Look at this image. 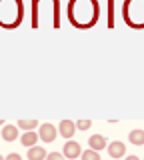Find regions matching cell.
<instances>
[{
    "instance_id": "cell-1",
    "label": "cell",
    "mask_w": 144,
    "mask_h": 160,
    "mask_svg": "<svg viewBox=\"0 0 144 160\" xmlns=\"http://www.w3.org/2000/svg\"><path fill=\"white\" fill-rule=\"evenodd\" d=\"M80 154H82L80 144H78L76 140H66V144H64V148H62V156L68 158V160H74V158H80Z\"/></svg>"
},
{
    "instance_id": "cell-2",
    "label": "cell",
    "mask_w": 144,
    "mask_h": 160,
    "mask_svg": "<svg viewBox=\"0 0 144 160\" xmlns=\"http://www.w3.org/2000/svg\"><path fill=\"white\" fill-rule=\"evenodd\" d=\"M38 138L42 140V142H46V144H50L56 140V126L54 124H42L40 126V132H38Z\"/></svg>"
},
{
    "instance_id": "cell-3",
    "label": "cell",
    "mask_w": 144,
    "mask_h": 160,
    "mask_svg": "<svg viewBox=\"0 0 144 160\" xmlns=\"http://www.w3.org/2000/svg\"><path fill=\"white\" fill-rule=\"evenodd\" d=\"M106 150H108V156H110V158H122V156H126V146H124V142H120V140L110 142L106 146Z\"/></svg>"
},
{
    "instance_id": "cell-4",
    "label": "cell",
    "mask_w": 144,
    "mask_h": 160,
    "mask_svg": "<svg viewBox=\"0 0 144 160\" xmlns=\"http://www.w3.org/2000/svg\"><path fill=\"white\" fill-rule=\"evenodd\" d=\"M58 132L66 140H72V134L76 132V124H74L72 120H62V122L58 124Z\"/></svg>"
},
{
    "instance_id": "cell-5",
    "label": "cell",
    "mask_w": 144,
    "mask_h": 160,
    "mask_svg": "<svg viewBox=\"0 0 144 160\" xmlns=\"http://www.w3.org/2000/svg\"><path fill=\"white\" fill-rule=\"evenodd\" d=\"M88 144H90V150H96V152H100V150H104L108 146L106 138H104L102 134H92L90 140H88Z\"/></svg>"
},
{
    "instance_id": "cell-6",
    "label": "cell",
    "mask_w": 144,
    "mask_h": 160,
    "mask_svg": "<svg viewBox=\"0 0 144 160\" xmlns=\"http://www.w3.org/2000/svg\"><path fill=\"white\" fill-rule=\"evenodd\" d=\"M2 138L6 140V142H14V140L18 138V128L12 126V124H4L2 126Z\"/></svg>"
},
{
    "instance_id": "cell-7",
    "label": "cell",
    "mask_w": 144,
    "mask_h": 160,
    "mask_svg": "<svg viewBox=\"0 0 144 160\" xmlns=\"http://www.w3.org/2000/svg\"><path fill=\"white\" fill-rule=\"evenodd\" d=\"M20 142H22V146H26V148L36 146V142H38V132H34V130H30V132H24L22 136H20Z\"/></svg>"
},
{
    "instance_id": "cell-8",
    "label": "cell",
    "mask_w": 144,
    "mask_h": 160,
    "mask_svg": "<svg viewBox=\"0 0 144 160\" xmlns=\"http://www.w3.org/2000/svg\"><path fill=\"white\" fill-rule=\"evenodd\" d=\"M46 150H44L42 146H32V148H28V154H26V158L28 160H46Z\"/></svg>"
},
{
    "instance_id": "cell-9",
    "label": "cell",
    "mask_w": 144,
    "mask_h": 160,
    "mask_svg": "<svg viewBox=\"0 0 144 160\" xmlns=\"http://www.w3.org/2000/svg\"><path fill=\"white\" fill-rule=\"evenodd\" d=\"M128 140H130L134 146H144V130H140V128L132 130V132L128 134Z\"/></svg>"
},
{
    "instance_id": "cell-10",
    "label": "cell",
    "mask_w": 144,
    "mask_h": 160,
    "mask_svg": "<svg viewBox=\"0 0 144 160\" xmlns=\"http://www.w3.org/2000/svg\"><path fill=\"white\" fill-rule=\"evenodd\" d=\"M38 126V120H18V124H16V128H22L24 132H30V130H34Z\"/></svg>"
},
{
    "instance_id": "cell-11",
    "label": "cell",
    "mask_w": 144,
    "mask_h": 160,
    "mask_svg": "<svg viewBox=\"0 0 144 160\" xmlns=\"http://www.w3.org/2000/svg\"><path fill=\"white\" fill-rule=\"evenodd\" d=\"M80 158H82V160H100V154H98L96 150H90V148H86V150H82Z\"/></svg>"
},
{
    "instance_id": "cell-12",
    "label": "cell",
    "mask_w": 144,
    "mask_h": 160,
    "mask_svg": "<svg viewBox=\"0 0 144 160\" xmlns=\"http://www.w3.org/2000/svg\"><path fill=\"white\" fill-rule=\"evenodd\" d=\"M74 124H76V130H88V128H90L92 126V122H90V120H78V122H74Z\"/></svg>"
},
{
    "instance_id": "cell-13",
    "label": "cell",
    "mask_w": 144,
    "mask_h": 160,
    "mask_svg": "<svg viewBox=\"0 0 144 160\" xmlns=\"http://www.w3.org/2000/svg\"><path fill=\"white\" fill-rule=\"evenodd\" d=\"M46 160H64V156H62V152H50V154H46Z\"/></svg>"
},
{
    "instance_id": "cell-14",
    "label": "cell",
    "mask_w": 144,
    "mask_h": 160,
    "mask_svg": "<svg viewBox=\"0 0 144 160\" xmlns=\"http://www.w3.org/2000/svg\"><path fill=\"white\" fill-rule=\"evenodd\" d=\"M4 160H22V156H20L18 152H10V154H8V156L4 158Z\"/></svg>"
},
{
    "instance_id": "cell-15",
    "label": "cell",
    "mask_w": 144,
    "mask_h": 160,
    "mask_svg": "<svg viewBox=\"0 0 144 160\" xmlns=\"http://www.w3.org/2000/svg\"><path fill=\"white\" fill-rule=\"evenodd\" d=\"M124 160H140V158L134 156V154H130V156H124Z\"/></svg>"
},
{
    "instance_id": "cell-16",
    "label": "cell",
    "mask_w": 144,
    "mask_h": 160,
    "mask_svg": "<svg viewBox=\"0 0 144 160\" xmlns=\"http://www.w3.org/2000/svg\"><path fill=\"white\" fill-rule=\"evenodd\" d=\"M0 126H4V122H2V120H0Z\"/></svg>"
},
{
    "instance_id": "cell-17",
    "label": "cell",
    "mask_w": 144,
    "mask_h": 160,
    "mask_svg": "<svg viewBox=\"0 0 144 160\" xmlns=\"http://www.w3.org/2000/svg\"><path fill=\"white\" fill-rule=\"evenodd\" d=\"M0 160H4V156H0Z\"/></svg>"
},
{
    "instance_id": "cell-18",
    "label": "cell",
    "mask_w": 144,
    "mask_h": 160,
    "mask_svg": "<svg viewBox=\"0 0 144 160\" xmlns=\"http://www.w3.org/2000/svg\"><path fill=\"white\" fill-rule=\"evenodd\" d=\"M140 160H144V158H140Z\"/></svg>"
}]
</instances>
